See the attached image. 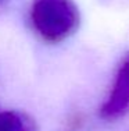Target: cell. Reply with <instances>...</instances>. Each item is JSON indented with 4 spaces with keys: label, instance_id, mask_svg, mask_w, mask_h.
Listing matches in <instances>:
<instances>
[{
    "label": "cell",
    "instance_id": "1",
    "mask_svg": "<svg viewBox=\"0 0 129 131\" xmlns=\"http://www.w3.org/2000/svg\"><path fill=\"white\" fill-rule=\"evenodd\" d=\"M29 23L46 43H61L78 31L81 13L74 0H32Z\"/></svg>",
    "mask_w": 129,
    "mask_h": 131
},
{
    "label": "cell",
    "instance_id": "2",
    "mask_svg": "<svg viewBox=\"0 0 129 131\" xmlns=\"http://www.w3.org/2000/svg\"><path fill=\"white\" fill-rule=\"evenodd\" d=\"M129 110V53L118 64L108 95L100 107V117L114 121Z\"/></svg>",
    "mask_w": 129,
    "mask_h": 131
},
{
    "label": "cell",
    "instance_id": "3",
    "mask_svg": "<svg viewBox=\"0 0 129 131\" xmlns=\"http://www.w3.org/2000/svg\"><path fill=\"white\" fill-rule=\"evenodd\" d=\"M0 131H36V124L24 112L0 109Z\"/></svg>",
    "mask_w": 129,
    "mask_h": 131
},
{
    "label": "cell",
    "instance_id": "4",
    "mask_svg": "<svg viewBox=\"0 0 129 131\" xmlns=\"http://www.w3.org/2000/svg\"><path fill=\"white\" fill-rule=\"evenodd\" d=\"M8 0H0V10H2L3 7H6V4H7Z\"/></svg>",
    "mask_w": 129,
    "mask_h": 131
}]
</instances>
